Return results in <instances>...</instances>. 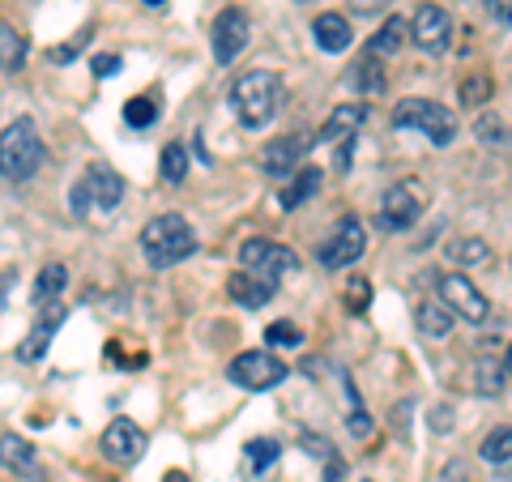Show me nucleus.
Returning a JSON list of instances; mask_svg holds the SVG:
<instances>
[{"mask_svg": "<svg viewBox=\"0 0 512 482\" xmlns=\"http://www.w3.org/2000/svg\"><path fill=\"white\" fill-rule=\"evenodd\" d=\"M141 252H146V261L154 269H171V265H180L197 252V235H192L188 218L158 214V218L146 222V231H141Z\"/></svg>", "mask_w": 512, "mask_h": 482, "instance_id": "nucleus-2", "label": "nucleus"}, {"mask_svg": "<svg viewBox=\"0 0 512 482\" xmlns=\"http://www.w3.org/2000/svg\"><path fill=\"white\" fill-rule=\"evenodd\" d=\"M158 175H163L167 184H184L188 180V150L184 141H167L163 154H158Z\"/></svg>", "mask_w": 512, "mask_h": 482, "instance_id": "nucleus-23", "label": "nucleus"}, {"mask_svg": "<svg viewBox=\"0 0 512 482\" xmlns=\"http://www.w3.org/2000/svg\"><path fill=\"white\" fill-rule=\"evenodd\" d=\"M73 210H77V214H86V210H94V201H90V192H86V184H82V180H77V184H73Z\"/></svg>", "mask_w": 512, "mask_h": 482, "instance_id": "nucleus-41", "label": "nucleus"}, {"mask_svg": "<svg viewBox=\"0 0 512 482\" xmlns=\"http://www.w3.org/2000/svg\"><path fill=\"white\" fill-rule=\"evenodd\" d=\"M146 5H154V9H158V5H167V0H146Z\"/></svg>", "mask_w": 512, "mask_h": 482, "instance_id": "nucleus-45", "label": "nucleus"}, {"mask_svg": "<svg viewBox=\"0 0 512 482\" xmlns=\"http://www.w3.org/2000/svg\"><path fill=\"white\" fill-rule=\"evenodd\" d=\"M282 77L274 69H252V73H239L235 86H231V107L244 128H265L269 120L282 111Z\"/></svg>", "mask_w": 512, "mask_h": 482, "instance_id": "nucleus-1", "label": "nucleus"}, {"mask_svg": "<svg viewBox=\"0 0 512 482\" xmlns=\"http://www.w3.org/2000/svg\"><path fill=\"white\" fill-rule=\"evenodd\" d=\"M474 137L478 141H483V146H508V124L500 120V116H491V111H487V116H478V124H474Z\"/></svg>", "mask_w": 512, "mask_h": 482, "instance_id": "nucleus-33", "label": "nucleus"}, {"mask_svg": "<svg viewBox=\"0 0 512 482\" xmlns=\"http://www.w3.org/2000/svg\"><path fill=\"white\" fill-rule=\"evenodd\" d=\"M239 261H244L248 273H256V278H282V273H295L299 269V256L278 244V239H261V235H252L239 244Z\"/></svg>", "mask_w": 512, "mask_h": 482, "instance_id": "nucleus-6", "label": "nucleus"}, {"mask_svg": "<svg viewBox=\"0 0 512 482\" xmlns=\"http://www.w3.org/2000/svg\"><path fill=\"white\" fill-rule=\"evenodd\" d=\"M367 248V231H363V222L359 218H342L338 227H333V235L320 244V265L325 269H350L363 256Z\"/></svg>", "mask_w": 512, "mask_h": 482, "instance_id": "nucleus-8", "label": "nucleus"}, {"mask_svg": "<svg viewBox=\"0 0 512 482\" xmlns=\"http://www.w3.org/2000/svg\"><path fill=\"white\" fill-rule=\"evenodd\" d=\"M419 329L427 337H448V329H453V312H448V303H419Z\"/></svg>", "mask_w": 512, "mask_h": 482, "instance_id": "nucleus-26", "label": "nucleus"}, {"mask_svg": "<svg viewBox=\"0 0 512 482\" xmlns=\"http://www.w3.org/2000/svg\"><path fill=\"white\" fill-rule=\"evenodd\" d=\"M444 482H466V465H461V461H448V465H444Z\"/></svg>", "mask_w": 512, "mask_h": 482, "instance_id": "nucleus-42", "label": "nucleus"}, {"mask_svg": "<svg viewBox=\"0 0 512 482\" xmlns=\"http://www.w3.org/2000/svg\"><path fill=\"white\" fill-rule=\"evenodd\" d=\"M367 303H372V286H367L363 278H355V282H350V291H346V308L350 312H363Z\"/></svg>", "mask_w": 512, "mask_h": 482, "instance_id": "nucleus-35", "label": "nucleus"}, {"mask_svg": "<svg viewBox=\"0 0 512 482\" xmlns=\"http://www.w3.org/2000/svg\"><path fill=\"white\" fill-rule=\"evenodd\" d=\"M248 39H252V22H248L244 9L231 5V9H222L214 18V60L218 64H231L248 47Z\"/></svg>", "mask_w": 512, "mask_h": 482, "instance_id": "nucleus-11", "label": "nucleus"}, {"mask_svg": "<svg viewBox=\"0 0 512 482\" xmlns=\"http://www.w3.org/2000/svg\"><path fill=\"white\" fill-rule=\"evenodd\" d=\"M43 167V137L30 116H18L0 133V175L13 184H26Z\"/></svg>", "mask_w": 512, "mask_h": 482, "instance_id": "nucleus-3", "label": "nucleus"}, {"mask_svg": "<svg viewBox=\"0 0 512 482\" xmlns=\"http://www.w3.org/2000/svg\"><path fill=\"white\" fill-rule=\"evenodd\" d=\"M26 52H30V43L18 26H9V22H0V69L5 73H18L22 64H26Z\"/></svg>", "mask_w": 512, "mask_h": 482, "instance_id": "nucleus-20", "label": "nucleus"}, {"mask_svg": "<svg viewBox=\"0 0 512 482\" xmlns=\"http://www.w3.org/2000/svg\"><path fill=\"white\" fill-rule=\"evenodd\" d=\"M312 35H316V47L320 52H329V56H338L350 47V22L342 18V13H320V18L312 22Z\"/></svg>", "mask_w": 512, "mask_h": 482, "instance_id": "nucleus-19", "label": "nucleus"}, {"mask_svg": "<svg viewBox=\"0 0 512 482\" xmlns=\"http://www.w3.org/2000/svg\"><path fill=\"white\" fill-rule=\"evenodd\" d=\"M436 286H440V299L448 303V312L453 316L470 320V325H487L491 303L470 278H461V273H436Z\"/></svg>", "mask_w": 512, "mask_h": 482, "instance_id": "nucleus-7", "label": "nucleus"}, {"mask_svg": "<svg viewBox=\"0 0 512 482\" xmlns=\"http://www.w3.org/2000/svg\"><path fill=\"white\" fill-rule=\"evenodd\" d=\"M410 39L423 47L427 56H444L448 43H453V18L440 9V5H419L410 22Z\"/></svg>", "mask_w": 512, "mask_h": 482, "instance_id": "nucleus-10", "label": "nucleus"}, {"mask_svg": "<svg viewBox=\"0 0 512 482\" xmlns=\"http://www.w3.org/2000/svg\"><path fill=\"white\" fill-rule=\"evenodd\" d=\"M82 184H86V192H90V201H94V210L99 214H111L120 205V197H124V180L107 163H94L82 175Z\"/></svg>", "mask_w": 512, "mask_h": 482, "instance_id": "nucleus-15", "label": "nucleus"}, {"mask_svg": "<svg viewBox=\"0 0 512 482\" xmlns=\"http://www.w3.org/2000/svg\"><path fill=\"white\" fill-rule=\"evenodd\" d=\"M163 482H188V474H180V470H167V478Z\"/></svg>", "mask_w": 512, "mask_h": 482, "instance_id": "nucleus-43", "label": "nucleus"}, {"mask_svg": "<svg viewBox=\"0 0 512 482\" xmlns=\"http://www.w3.org/2000/svg\"><path fill=\"white\" fill-rule=\"evenodd\" d=\"M303 448H308L312 457H325V461L333 457V444H329V440H320V436H312V431H303Z\"/></svg>", "mask_w": 512, "mask_h": 482, "instance_id": "nucleus-37", "label": "nucleus"}, {"mask_svg": "<svg viewBox=\"0 0 512 482\" xmlns=\"http://www.w3.org/2000/svg\"><path fill=\"white\" fill-rule=\"evenodd\" d=\"M346 427H350V436H372V419H367V410H350V419H346Z\"/></svg>", "mask_w": 512, "mask_h": 482, "instance_id": "nucleus-36", "label": "nucleus"}, {"mask_svg": "<svg viewBox=\"0 0 512 482\" xmlns=\"http://www.w3.org/2000/svg\"><path fill=\"white\" fill-rule=\"evenodd\" d=\"M487 13L495 22H504V26H512V0H487Z\"/></svg>", "mask_w": 512, "mask_h": 482, "instance_id": "nucleus-40", "label": "nucleus"}, {"mask_svg": "<svg viewBox=\"0 0 512 482\" xmlns=\"http://www.w3.org/2000/svg\"><path fill=\"white\" fill-rule=\"evenodd\" d=\"M227 380L239 384V389H248V393H265V389H274V384L286 380V363L274 359L269 350H244V355L231 359Z\"/></svg>", "mask_w": 512, "mask_h": 482, "instance_id": "nucleus-5", "label": "nucleus"}, {"mask_svg": "<svg viewBox=\"0 0 512 482\" xmlns=\"http://www.w3.org/2000/svg\"><path fill=\"white\" fill-rule=\"evenodd\" d=\"M491 94H495V77L491 73H466L461 77V86H457L461 107H483Z\"/></svg>", "mask_w": 512, "mask_h": 482, "instance_id": "nucleus-24", "label": "nucleus"}, {"mask_svg": "<svg viewBox=\"0 0 512 482\" xmlns=\"http://www.w3.org/2000/svg\"><path fill=\"white\" fill-rule=\"evenodd\" d=\"M419 218H423V201L410 184H393L380 197V227L384 231H410Z\"/></svg>", "mask_w": 512, "mask_h": 482, "instance_id": "nucleus-13", "label": "nucleus"}, {"mask_svg": "<svg viewBox=\"0 0 512 482\" xmlns=\"http://www.w3.org/2000/svg\"><path fill=\"white\" fill-rule=\"evenodd\" d=\"M500 482H512V474H500Z\"/></svg>", "mask_w": 512, "mask_h": 482, "instance_id": "nucleus-46", "label": "nucleus"}, {"mask_svg": "<svg viewBox=\"0 0 512 482\" xmlns=\"http://www.w3.org/2000/svg\"><path fill=\"white\" fill-rule=\"evenodd\" d=\"M0 465L5 470H13V474H26V478H43V470H39V461H35V444L30 440H22V436H0Z\"/></svg>", "mask_w": 512, "mask_h": 482, "instance_id": "nucleus-18", "label": "nucleus"}, {"mask_svg": "<svg viewBox=\"0 0 512 482\" xmlns=\"http://www.w3.org/2000/svg\"><path fill=\"white\" fill-rule=\"evenodd\" d=\"M320 180H325V171H316V167H303L291 175V188L282 192V205L286 210H299V205H308L316 192H320Z\"/></svg>", "mask_w": 512, "mask_h": 482, "instance_id": "nucleus-21", "label": "nucleus"}, {"mask_svg": "<svg viewBox=\"0 0 512 482\" xmlns=\"http://www.w3.org/2000/svg\"><path fill=\"white\" fill-rule=\"evenodd\" d=\"M90 69L99 73V77H111V73H120V56L103 52V56H94V60H90Z\"/></svg>", "mask_w": 512, "mask_h": 482, "instance_id": "nucleus-38", "label": "nucleus"}, {"mask_svg": "<svg viewBox=\"0 0 512 482\" xmlns=\"http://www.w3.org/2000/svg\"><path fill=\"white\" fill-rule=\"evenodd\" d=\"M227 295L239 303V308L256 312V308H265V303L278 295V286L269 278H256V273H248V269H235V273H227Z\"/></svg>", "mask_w": 512, "mask_h": 482, "instance_id": "nucleus-14", "label": "nucleus"}, {"mask_svg": "<svg viewBox=\"0 0 512 482\" xmlns=\"http://www.w3.org/2000/svg\"><path fill=\"white\" fill-rule=\"evenodd\" d=\"M60 320H64V308H60V303H52V312H43L39 325L18 342V359L22 363H39L47 355V346H52V333L60 329Z\"/></svg>", "mask_w": 512, "mask_h": 482, "instance_id": "nucleus-16", "label": "nucleus"}, {"mask_svg": "<svg viewBox=\"0 0 512 482\" xmlns=\"http://www.w3.org/2000/svg\"><path fill=\"white\" fill-rule=\"evenodd\" d=\"M64 286H69V269H64L60 261H56V265H43L39 278H35V291H30V299H35L39 308H47V303L60 299Z\"/></svg>", "mask_w": 512, "mask_h": 482, "instance_id": "nucleus-22", "label": "nucleus"}, {"mask_svg": "<svg viewBox=\"0 0 512 482\" xmlns=\"http://www.w3.org/2000/svg\"><path fill=\"white\" fill-rule=\"evenodd\" d=\"M363 482H367V478H363Z\"/></svg>", "mask_w": 512, "mask_h": 482, "instance_id": "nucleus-47", "label": "nucleus"}, {"mask_svg": "<svg viewBox=\"0 0 512 482\" xmlns=\"http://www.w3.org/2000/svg\"><path fill=\"white\" fill-rule=\"evenodd\" d=\"M504 372L512 376V346H508V359H504Z\"/></svg>", "mask_w": 512, "mask_h": 482, "instance_id": "nucleus-44", "label": "nucleus"}, {"mask_svg": "<svg viewBox=\"0 0 512 482\" xmlns=\"http://www.w3.org/2000/svg\"><path fill=\"white\" fill-rule=\"evenodd\" d=\"M483 461H491V465H504V461H512V427H495L491 436L483 440Z\"/></svg>", "mask_w": 512, "mask_h": 482, "instance_id": "nucleus-29", "label": "nucleus"}, {"mask_svg": "<svg viewBox=\"0 0 512 482\" xmlns=\"http://www.w3.org/2000/svg\"><path fill=\"white\" fill-rule=\"evenodd\" d=\"M427 423H431V431H453V410L448 406H436L427 414Z\"/></svg>", "mask_w": 512, "mask_h": 482, "instance_id": "nucleus-39", "label": "nucleus"}, {"mask_svg": "<svg viewBox=\"0 0 512 482\" xmlns=\"http://www.w3.org/2000/svg\"><path fill=\"white\" fill-rule=\"evenodd\" d=\"M367 120V107L363 103H342L329 111V120L320 124V141H355L359 128Z\"/></svg>", "mask_w": 512, "mask_h": 482, "instance_id": "nucleus-17", "label": "nucleus"}, {"mask_svg": "<svg viewBox=\"0 0 512 482\" xmlns=\"http://www.w3.org/2000/svg\"><path fill=\"white\" fill-rule=\"evenodd\" d=\"M282 457V444L278 440H269V436H261V440H248V465L256 474H265L269 465H274Z\"/></svg>", "mask_w": 512, "mask_h": 482, "instance_id": "nucleus-31", "label": "nucleus"}, {"mask_svg": "<svg viewBox=\"0 0 512 482\" xmlns=\"http://www.w3.org/2000/svg\"><path fill=\"white\" fill-rule=\"evenodd\" d=\"M99 448L111 465H133L141 453H146V431H141L133 419H111Z\"/></svg>", "mask_w": 512, "mask_h": 482, "instance_id": "nucleus-12", "label": "nucleus"}, {"mask_svg": "<svg viewBox=\"0 0 512 482\" xmlns=\"http://www.w3.org/2000/svg\"><path fill=\"white\" fill-rule=\"evenodd\" d=\"M448 256L466 269V265H483L491 261V248L483 244V239H457V244H448Z\"/></svg>", "mask_w": 512, "mask_h": 482, "instance_id": "nucleus-30", "label": "nucleus"}, {"mask_svg": "<svg viewBox=\"0 0 512 482\" xmlns=\"http://www.w3.org/2000/svg\"><path fill=\"white\" fill-rule=\"evenodd\" d=\"M158 120V99H150V94H137V99L124 103V124L128 128H150Z\"/></svg>", "mask_w": 512, "mask_h": 482, "instance_id": "nucleus-27", "label": "nucleus"}, {"mask_svg": "<svg viewBox=\"0 0 512 482\" xmlns=\"http://www.w3.org/2000/svg\"><path fill=\"white\" fill-rule=\"evenodd\" d=\"M393 128H414V133H423L431 146H453V137H457V116L448 107L440 103H431V99H402L393 107Z\"/></svg>", "mask_w": 512, "mask_h": 482, "instance_id": "nucleus-4", "label": "nucleus"}, {"mask_svg": "<svg viewBox=\"0 0 512 482\" xmlns=\"http://www.w3.org/2000/svg\"><path fill=\"white\" fill-rule=\"evenodd\" d=\"M474 376H478L474 389L491 397V393H500V389H504V376H508V372H504V363H495L491 355H483V359L474 363Z\"/></svg>", "mask_w": 512, "mask_h": 482, "instance_id": "nucleus-28", "label": "nucleus"}, {"mask_svg": "<svg viewBox=\"0 0 512 482\" xmlns=\"http://www.w3.org/2000/svg\"><path fill=\"white\" fill-rule=\"evenodd\" d=\"M410 39V30L402 18H389L380 30H376V39H372V56H389V52H402V43Z\"/></svg>", "mask_w": 512, "mask_h": 482, "instance_id": "nucleus-25", "label": "nucleus"}, {"mask_svg": "<svg viewBox=\"0 0 512 482\" xmlns=\"http://www.w3.org/2000/svg\"><path fill=\"white\" fill-rule=\"evenodd\" d=\"M312 150V137L308 133H286V137H274V141H265L261 146V171L269 175V180H286V175H295L299 167V158Z\"/></svg>", "mask_w": 512, "mask_h": 482, "instance_id": "nucleus-9", "label": "nucleus"}, {"mask_svg": "<svg viewBox=\"0 0 512 482\" xmlns=\"http://www.w3.org/2000/svg\"><path fill=\"white\" fill-rule=\"evenodd\" d=\"M350 82H355V90H363V94H376V90H384V73H380L376 60H363L350 69Z\"/></svg>", "mask_w": 512, "mask_h": 482, "instance_id": "nucleus-34", "label": "nucleus"}, {"mask_svg": "<svg viewBox=\"0 0 512 482\" xmlns=\"http://www.w3.org/2000/svg\"><path fill=\"white\" fill-rule=\"evenodd\" d=\"M265 346L295 350V346H303V329H299V325H291V320H274V325L265 329Z\"/></svg>", "mask_w": 512, "mask_h": 482, "instance_id": "nucleus-32", "label": "nucleus"}]
</instances>
